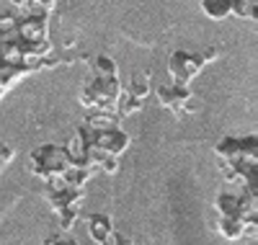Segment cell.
Returning <instances> with one entry per match:
<instances>
[{
	"label": "cell",
	"mask_w": 258,
	"mask_h": 245,
	"mask_svg": "<svg viewBox=\"0 0 258 245\" xmlns=\"http://www.w3.org/2000/svg\"><path fill=\"white\" fill-rule=\"evenodd\" d=\"M49 242H52V245H78V240H75V235H70V230L54 232V235L49 237Z\"/></svg>",
	"instance_id": "obj_15"
},
{
	"label": "cell",
	"mask_w": 258,
	"mask_h": 245,
	"mask_svg": "<svg viewBox=\"0 0 258 245\" xmlns=\"http://www.w3.org/2000/svg\"><path fill=\"white\" fill-rule=\"evenodd\" d=\"M91 65H93V75H116V70H119L116 62L106 54H98Z\"/></svg>",
	"instance_id": "obj_12"
},
{
	"label": "cell",
	"mask_w": 258,
	"mask_h": 245,
	"mask_svg": "<svg viewBox=\"0 0 258 245\" xmlns=\"http://www.w3.org/2000/svg\"><path fill=\"white\" fill-rule=\"evenodd\" d=\"M142 106H145V101L124 93V96H119V101H116V114H119V116H132V114H137V111H142Z\"/></svg>",
	"instance_id": "obj_11"
},
{
	"label": "cell",
	"mask_w": 258,
	"mask_h": 245,
	"mask_svg": "<svg viewBox=\"0 0 258 245\" xmlns=\"http://www.w3.org/2000/svg\"><path fill=\"white\" fill-rule=\"evenodd\" d=\"M202 11L214 21H222L227 16L255 18V6H250L248 0H202Z\"/></svg>",
	"instance_id": "obj_3"
},
{
	"label": "cell",
	"mask_w": 258,
	"mask_h": 245,
	"mask_svg": "<svg viewBox=\"0 0 258 245\" xmlns=\"http://www.w3.org/2000/svg\"><path fill=\"white\" fill-rule=\"evenodd\" d=\"M220 54H222V52H220L217 47H204V49L199 52V57H202V62H204V65H207V62H214Z\"/></svg>",
	"instance_id": "obj_18"
},
{
	"label": "cell",
	"mask_w": 258,
	"mask_h": 245,
	"mask_svg": "<svg viewBox=\"0 0 258 245\" xmlns=\"http://www.w3.org/2000/svg\"><path fill=\"white\" fill-rule=\"evenodd\" d=\"M101 245H135V242H132V237H129V235H124L119 230H111Z\"/></svg>",
	"instance_id": "obj_14"
},
{
	"label": "cell",
	"mask_w": 258,
	"mask_h": 245,
	"mask_svg": "<svg viewBox=\"0 0 258 245\" xmlns=\"http://www.w3.org/2000/svg\"><path fill=\"white\" fill-rule=\"evenodd\" d=\"M91 147L106 152V155H121L126 147H129V135L116 127V129H106V132H93V137H91Z\"/></svg>",
	"instance_id": "obj_4"
},
{
	"label": "cell",
	"mask_w": 258,
	"mask_h": 245,
	"mask_svg": "<svg viewBox=\"0 0 258 245\" xmlns=\"http://www.w3.org/2000/svg\"><path fill=\"white\" fill-rule=\"evenodd\" d=\"M121 121L119 114H114V111H96L93 108V114L85 116V127H88L91 132H106V129H116Z\"/></svg>",
	"instance_id": "obj_6"
},
{
	"label": "cell",
	"mask_w": 258,
	"mask_h": 245,
	"mask_svg": "<svg viewBox=\"0 0 258 245\" xmlns=\"http://www.w3.org/2000/svg\"><path fill=\"white\" fill-rule=\"evenodd\" d=\"M103 173H116L119 170V163H116V158H114V155H106V158L101 160V165H98Z\"/></svg>",
	"instance_id": "obj_17"
},
{
	"label": "cell",
	"mask_w": 258,
	"mask_h": 245,
	"mask_svg": "<svg viewBox=\"0 0 258 245\" xmlns=\"http://www.w3.org/2000/svg\"><path fill=\"white\" fill-rule=\"evenodd\" d=\"M13 155H16V150L11 145H0V165H6L8 160H13Z\"/></svg>",
	"instance_id": "obj_19"
},
{
	"label": "cell",
	"mask_w": 258,
	"mask_h": 245,
	"mask_svg": "<svg viewBox=\"0 0 258 245\" xmlns=\"http://www.w3.org/2000/svg\"><path fill=\"white\" fill-rule=\"evenodd\" d=\"M16 24H18V13L0 11V29H16Z\"/></svg>",
	"instance_id": "obj_16"
},
{
	"label": "cell",
	"mask_w": 258,
	"mask_h": 245,
	"mask_svg": "<svg viewBox=\"0 0 258 245\" xmlns=\"http://www.w3.org/2000/svg\"><path fill=\"white\" fill-rule=\"evenodd\" d=\"M11 3H13V6H16V8L21 11V13H24V11H26V8L31 6V0H11Z\"/></svg>",
	"instance_id": "obj_20"
},
{
	"label": "cell",
	"mask_w": 258,
	"mask_h": 245,
	"mask_svg": "<svg viewBox=\"0 0 258 245\" xmlns=\"http://www.w3.org/2000/svg\"><path fill=\"white\" fill-rule=\"evenodd\" d=\"M29 170L39 178H44V181H49V178H59L64 170L70 168V155L64 147L59 145H41L31 152V160H29Z\"/></svg>",
	"instance_id": "obj_1"
},
{
	"label": "cell",
	"mask_w": 258,
	"mask_h": 245,
	"mask_svg": "<svg viewBox=\"0 0 258 245\" xmlns=\"http://www.w3.org/2000/svg\"><path fill=\"white\" fill-rule=\"evenodd\" d=\"M204 68V62L197 52H186V49H178L170 54L168 59V73L173 78L176 85H188L194 78H197Z\"/></svg>",
	"instance_id": "obj_2"
},
{
	"label": "cell",
	"mask_w": 258,
	"mask_h": 245,
	"mask_svg": "<svg viewBox=\"0 0 258 245\" xmlns=\"http://www.w3.org/2000/svg\"><path fill=\"white\" fill-rule=\"evenodd\" d=\"M150 91H153V88H150V78L147 75H132V80H129V85H126V93L140 98V101H145L150 96Z\"/></svg>",
	"instance_id": "obj_10"
},
{
	"label": "cell",
	"mask_w": 258,
	"mask_h": 245,
	"mask_svg": "<svg viewBox=\"0 0 258 245\" xmlns=\"http://www.w3.org/2000/svg\"><path fill=\"white\" fill-rule=\"evenodd\" d=\"M155 96L158 101L170 108V111H181L183 103L191 98V91H188V85H176V83H163L155 88Z\"/></svg>",
	"instance_id": "obj_5"
},
{
	"label": "cell",
	"mask_w": 258,
	"mask_h": 245,
	"mask_svg": "<svg viewBox=\"0 0 258 245\" xmlns=\"http://www.w3.org/2000/svg\"><path fill=\"white\" fill-rule=\"evenodd\" d=\"M85 225H88V235H91V240H96L98 245L106 240V235L114 230L109 214H91L88 219H85Z\"/></svg>",
	"instance_id": "obj_7"
},
{
	"label": "cell",
	"mask_w": 258,
	"mask_h": 245,
	"mask_svg": "<svg viewBox=\"0 0 258 245\" xmlns=\"http://www.w3.org/2000/svg\"><path fill=\"white\" fill-rule=\"evenodd\" d=\"M217 230H220V235L227 237V240H240V237H243V222L235 219V217H220Z\"/></svg>",
	"instance_id": "obj_9"
},
{
	"label": "cell",
	"mask_w": 258,
	"mask_h": 245,
	"mask_svg": "<svg viewBox=\"0 0 258 245\" xmlns=\"http://www.w3.org/2000/svg\"><path fill=\"white\" fill-rule=\"evenodd\" d=\"M78 214H80V207H64V209H59V212H57V217H59V230H73Z\"/></svg>",
	"instance_id": "obj_13"
},
{
	"label": "cell",
	"mask_w": 258,
	"mask_h": 245,
	"mask_svg": "<svg viewBox=\"0 0 258 245\" xmlns=\"http://www.w3.org/2000/svg\"><path fill=\"white\" fill-rule=\"evenodd\" d=\"M59 178H62V183H64V186H70V189H85V183H88L91 178H93V170H91V168L70 165Z\"/></svg>",
	"instance_id": "obj_8"
},
{
	"label": "cell",
	"mask_w": 258,
	"mask_h": 245,
	"mask_svg": "<svg viewBox=\"0 0 258 245\" xmlns=\"http://www.w3.org/2000/svg\"><path fill=\"white\" fill-rule=\"evenodd\" d=\"M41 245H52V242H49V240H44V242H41Z\"/></svg>",
	"instance_id": "obj_21"
}]
</instances>
